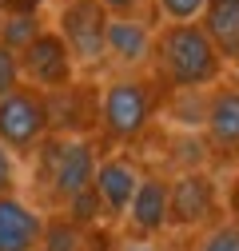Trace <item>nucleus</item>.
Listing matches in <instances>:
<instances>
[{"mask_svg": "<svg viewBox=\"0 0 239 251\" xmlns=\"http://www.w3.org/2000/svg\"><path fill=\"white\" fill-rule=\"evenodd\" d=\"M156 80L175 92H203L227 80V60L215 52L199 24H164L147 52Z\"/></svg>", "mask_w": 239, "mask_h": 251, "instance_id": "obj_1", "label": "nucleus"}, {"mask_svg": "<svg viewBox=\"0 0 239 251\" xmlns=\"http://www.w3.org/2000/svg\"><path fill=\"white\" fill-rule=\"evenodd\" d=\"M96 140L92 136H48L36 148V168H40V183L52 192V200L64 207L72 196L88 192L96 179Z\"/></svg>", "mask_w": 239, "mask_h": 251, "instance_id": "obj_2", "label": "nucleus"}, {"mask_svg": "<svg viewBox=\"0 0 239 251\" xmlns=\"http://www.w3.org/2000/svg\"><path fill=\"white\" fill-rule=\"evenodd\" d=\"M156 88L143 76H116L100 88V132L112 144H136L152 128Z\"/></svg>", "mask_w": 239, "mask_h": 251, "instance_id": "obj_3", "label": "nucleus"}, {"mask_svg": "<svg viewBox=\"0 0 239 251\" xmlns=\"http://www.w3.org/2000/svg\"><path fill=\"white\" fill-rule=\"evenodd\" d=\"M108 12L100 0H64L56 8V36L64 40L80 72H96L108 64Z\"/></svg>", "mask_w": 239, "mask_h": 251, "instance_id": "obj_4", "label": "nucleus"}, {"mask_svg": "<svg viewBox=\"0 0 239 251\" xmlns=\"http://www.w3.org/2000/svg\"><path fill=\"white\" fill-rule=\"evenodd\" d=\"M52 136L48 96L32 84H16L0 100V144L12 155H36V148Z\"/></svg>", "mask_w": 239, "mask_h": 251, "instance_id": "obj_5", "label": "nucleus"}, {"mask_svg": "<svg viewBox=\"0 0 239 251\" xmlns=\"http://www.w3.org/2000/svg\"><path fill=\"white\" fill-rule=\"evenodd\" d=\"M16 60H20V80L40 88L44 96L64 92V88H72L80 80V68H76L72 52L64 48V40H60L56 28H48V24L16 52Z\"/></svg>", "mask_w": 239, "mask_h": 251, "instance_id": "obj_6", "label": "nucleus"}, {"mask_svg": "<svg viewBox=\"0 0 239 251\" xmlns=\"http://www.w3.org/2000/svg\"><path fill=\"white\" fill-rule=\"evenodd\" d=\"M215 207H219V187L207 172L191 168V172H179L175 179H167V227H175V231L203 227L215 215Z\"/></svg>", "mask_w": 239, "mask_h": 251, "instance_id": "obj_7", "label": "nucleus"}, {"mask_svg": "<svg viewBox=\"0 0 239 251\" xmlns=\"http://www.w3.org/2000/svg\"><path fill=\"white\" fill-rule=\"evenodd\" d=\"M203 140L212 151H219L223 160L239 155V88L219 80L215 88H207L203 100Z\"/></svg>", "mask_w": 239, "mask_h": 251, "instance_id": "obj_8", "label": "nucleus"}, {"mask_svg": "<svg viewBox=\"0 0 239 251\" xmlns=\"http://www.w3.org/2000/svg\"><path fill=\"white\" fill-rule=\"evenodd\" d=\"M140 168L132 160H124V155H108V160L96 164V196H100V207H104V219H124L136 187H140Z\"/></svg>", "mask_w": 239, "mask_h": 251, "instance_id": "obj_9", "label": "nucleus"}, {"mask_svg": "<svg viewBox=\"0 0 239 251\" xmlns=\"http://www.w3.org/2000/svg\"><path fill=\"white\" fill-rule=\"evenodd\" d=\"M44 215L16 192L0 196V251H40Z\"/></svg>", "mask_w": 239, "mask_h": 251, "instance_id": "obj_10", "label": "nucleus"}, {"mask_svg": "<svg viewBox=\"0 0 239 251\" xmlns=\"http://www.w3.org/2000/svg\"><path fill=\"white\" fill-rule=\"evenodd\" d=\"M124 215H128L132 235L152 239V235L167 231V179L164 176H143Z\"/></svg>", "mask_w": 239, "mask_h": 251, "instance_id": "obj_11", "label": "nucleus"}, {"mask_svg": "<svg viewBox=\"0 0 239 251\" xmlns=\"http://www.w3.org/2000/svg\"><path fill=\"white\" fill-rule=\"evenodd\" d=\"M152 28L140 16H112L108 20V60H116L120 68H140L147 52H152Z\"/></svg>", "mask_w": 239, "mask_h": 251, "instance_id": "obj_12", "label": "nucleus"}, {"mask_svg": "<svg viewBox=\"0 0 239 251\" xmlns=\"http://www.w3.org/2000/svg\"><path fill=\"white\" fill-rule=\"evenodd\" d=\"M195 24L207 32V40L215 44V52L227 64L239 60V0H207Z\"/></svg>", "mask_w": 239, "mask_h": 251, "instance_id": "obj_13", "label": "nucleus"}, {"mask_svg": "<svg viewBox=\"0 0 239 251\" xmlns=\"http://www.w3.org/2000/svg\"><path fill=\"white\" fill-rule=\"evenodd\" d=\"M108 239L100 227H80L68 215H52L44 219V239L40 251H104Z\"/></svg>", "mask_w": 239, "mask_h": 251, "instance_id": "obj_14", "label": "nucleus"}, {"mask_svg": "<svg viewBox=\"0 0 239 251\" xmlns=\"http://www.w3.org/2000/svg\"><path fill=\"white\" fill-rule=\"evenodd\" d=\"M40 28H44L40 16H0V44L12 48V52H20L28 40L40 32Z\"/></svg>", "mask_w": 239, "mask_h": 251, "instance_id": "obj_15", "label": "nucleus"}, {"mask_svg": "<svg viewBox=\"0 0 239 251\" xmlns=\"http://www.w3.org/2000/svg\"><path fill=\"white\" fill-rule=\"evenodd\" d=\"M60 215H68L72 224H80V227H100V219H104V207H100V196H96V187H88V192L72 196L64 207H60Z\"/></svg>", "mask_w": 239, "mask_h": 251, "instance_id": "obj_16", "label": "nucleus"}, {"mask_svg": "<svg viewBox=\"0 0 239 251\" xmlns=\"http://www.w3.org/2000/svg\"><path fill=\"white\" fill-rule=\"evenodd\" d=\"M156 12L164 16V24H195L203 16L207 0H152Z\"/></svg>", "mask_w": 239, "mask_h": 251, "instance_id": "obj_17", "label": "nucleus"}, {"mask_svg": "<svg viewBox=\"0 0 239 251\" xmlns=\"http://www.w3.org/2000/svg\"><path fill=\"white\" fill-rule=\"evenodd\" d=\"M195 251H239V224H231V219L215 224L212 231L203 235V243Z\"/></svg>", "mask_w": 239, "mask_h": 251, "instance_id": "obj_18", "label": "nucleus"}, {"mask_svg": "<svg viewBox=\"0 0 239 251\" xmlns=\"http://www.w3.org/2000/svg\"><path fill=\"white\" fill-rule=\"evenodd\" d=\"M16 84H24V80H20V60H16L12 48L0 44V100H4Z\"/></svg>", "mask_w": 239, "mask_h": 251, "instance_id": "obj_19", "label": "nucleus"}, {"mask_svg": "<svg viewBox=\"0 0 239 251\" xmlns=\"http://www.w3.org/2000/svg\"><path fill=\"white\" fill-rule=\"evenodd\" d=\"M16 192V155L0 144V196H12Z\"/></svg>", "mask_w": 239, "mask_h": 251, "instance_id": "obj_20", "label": "nucleus"}, {"mask_svg": "<svg viewBox=\"0 0 239 251\" xmlns=\"http://www.w3.org/2000/svg\"><path fill=\"white\" fill-rule=\"evenodd\" d=\"M48 0H0V16H40Z\"/></svg>", "mask_w": 239, "mask_h": 251, "instance_id": "obj_21", "label": "nucleus"}, {"mask_svg": "<svg viewBox=\"0 0 239 251\" xmlns=\"http://www.w3.org/2000/svg\"><path fill=\"white\" fill-rule=\"evenodd\" d=\"M108 16H140L152 0H100Z\"/></svg>", "mask_w": 239, "mask_h": 251, "instance_id": "obj_22", "label": "nucleus"}, {"mask_svg": "<svg viewBox=\"0 0 239 251\" xmlns=\"http://www.w3.org/2000/svg\"><path fill=\"white\" fill-rule=\"evenodd\" d=\"M227 219L239 224V172H235V179H231V187H227Z\"/></svg>", "mask_w": 239, "mask_h": 251, "instance_id": "obj_23", "label": "nucleus"}, {"mask_svg": "<svg viewBox=\"0 0 239 251\" xmlns=\"http://www.w3.org/2000/svg\"><path fill=\"white\" fill-rule=\"evenodd\" d=\"M231 88H239V60H231V80H227Z\"/></svg>", "mask_w": 239, "mask_h": 251, "instance_id": "obj_24", "label": "nucleus"}, {"mask_svg": "<svg viewBox=\"0 0 239 251\" xmlns=\"http://www.w3.org/2000/svg\"><path fill=\"white\" fill-rule=\"evenodd\" d=\"M124 251H160V247H152V243H132V247H124Z\"/></svg>", "mask_w": 239, "mask_h": 251, "instance_id": "obj_25", "label": "nucleus"}]
</instances>
